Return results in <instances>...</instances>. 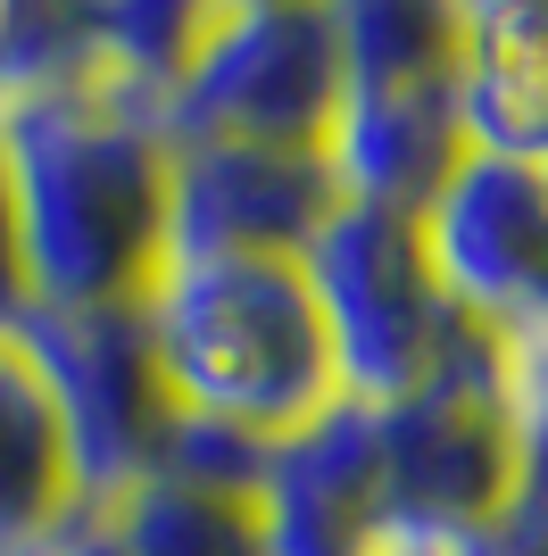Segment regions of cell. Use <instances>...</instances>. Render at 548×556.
<instances>
[{"label": "cell", "instance_id": "19", "mask_svg": "<svg viewBox=\"0 0 548 556\" xmlns=\"http://www.w3.org/2000/svg\"><path fill=\"white\" fill-rule=\"evenodd\" d=\"M42 556H125V540H116V523H109V507H75L59 532H50V548Z\"/></svg>", "mask_w": 548, "mask_h": 556}, {"label": "cell", "instance_id": "16", "mask_svg": "<svg viewBox=\"0 0 548 556\" xmlns=\"http://www.w3.org/2000/svg\"><path fill=\"white\" fill-rule=\"evenodd\" d=\"M266 457H274V441L233 432V424H208V416H183V407H175L166 448H159L150 473H175V482H191V490H225V498H258Z\"/></svg>", "mask_w": 548, "mask_h": 556}, {"label": "cell", "instance_id": "17", "mask_svg": "<svg viewBox=\"0 0 548 556\" xmlns=\"http://www.w3.org/2000/svg\"><path fill=\"white\" fill-rule=\"evenodd\" d=\"M440 556H548V490H515L490 523H474Z\"/></svg>", "mask_w": 548, "mask_h": 556}, {"label": "cell", "instance_id": "3", "mask_svg": "<svg viewBox=\"0 0 548 556\" xmlns=\"http://www.w3.org/2000/svg\"><path fill=\"white\" fill-rule=\"evenodd\" d=\"M299 275H308V300L324 325L333 391L349 407H399L482 349V332L440 291L415 216L333 208L324 232L299 250Z\"/></svg>", "mask_w": 548, "mask_h": 556}, {"label": "cell", "instance_id": "18", "mask_svg": "<svg viewBox=\"0 0 548 556\" xmlns=\"http://www.w3.org/2000/svg\"><path fill=\"white\" fill-rule=\"evenodd\" d=\"M25 316H34V291H25V257H17V200H9V166H0V341H17Z\"/></svg>", "mask_w": 548, "mask_h": 556}, {"label": "cell", "instance_id": "9", "mask_svg": "<svg viewBox=\"0 0 548 556\" xmlns=\"http://www.w3.org/2000/svg\"><path fill=\"white\" fill-rule=\"evenodd\" d=\"M465 166L449 75H349L341 109L324 125V175L341 208L424 216Z\"/></svg>", "mask_w": 548, "mask_h": 556}, {"label": "cell", "instance_id": "12", "mask_svg": "<svg viewBox=\"0 0 548 556\" xmlns=\"http://www.w3.org/2000/svg\"><path fill=\"white\" fill-rule=\"evenodd\" d=\"M84 507L67 473V441L17 341H0V556H42L50 532Z\"/></svg>", "mask_w": 548, "mask_h": 556}, {"label": "cell", "instance_id": "7", "mask_svg": "<svg viewBox=\"0 0 548 556\" xmlns=\"http://www.w3.org/2000/svg\"><path fill=\"white\" fill-rule=\"evenodd\" d=\"M449 307L482 341L548 332V175L465 159L433 208L415 216Z\"/></svg>", "mask_w": 548, "mask_h": 556}, {"label": "cell", "instance_id": "11", "mask_svg": "<svg viewBox=\"0 0 548 556\" xmlns=\"http://www.w3.org/2000/svg\"><path fill=\"white\" fill-rule=\"evenodd\" d=\"M449 92L465 159L548 166V0H457Z\"/></svg>", "mask_w": 548, "mask_h": 556}, {"label": "cell", "instance_id": "10", "mask_svg": "<svg viewBox=\"0 0 548 556\" xmlns=\"http://www.w3.org/2000/svg\"><path fill=\"white\" fill-rule=\"evenodd\" d=\"M250 507H258V556H383L374 416L333 399L316 424L274 441Z\"/></svg>", "mask_w": 548, "mask_h": 556}, {"label": "cell", "instance_id": "15", "mask_svg": "<svg viewBox=\"0 0 548 556\" xmlns=\"http://www.w3.org/2000/svg\"><path fill=\"white\" fill-rule=\"evenodd\" d=\"M349 75H449L457 67V0H333Z\"/></svg>", "mask_w": 548, "mask_h": 556}, {"label": "cell", "instance_id": "5", "mask_svg": "<svg viewBox=\"0 0 548 556\" xmlns=\"http://www.w3.org/2000/svg\"><path fill=\"white\" fill-rule=\"evenodd\" d=\"M333 109H341L333 0H208L200 50L166 100V141L324 150Z\"/></svg>", "mask_w": 548, "mask_h": 556}, {"label": "cell", "instance_id": "14", "mask_svg": "<svg viewBox=\"0 0 548 556\" xmlns=\"http://www.w3.org/2000/svg\"><path fill=\"white\" fill-rule=\"evenodd\" d=\"M125 556H258V507L225 490H191L175 473H150L109 507Z\"/></svg>", "mask_w": 548, "mask_h": 556}, {"label": "cell", "instance_id": "6", "mask_svg": "<svg viewBox=\"0 0 548 556\" xmlns=\"http://www.w3.org/2000/svg\"><path fill=\"white\" fill-rule=\"evenodd\" d=\"M17 349L42 382L50 416H59L75 498L116 507L134 482H150L166 424H175V399L159 382V357H150V332H141L134 307H84V316L34 307Z\"/></svg>", "mask_w": 548, "mask_h": 556}, {"label": "cell", "instance_id": "1", "mask_svg": "<svg viewBox=\"0 0 548 556\" xmlns=\"http://www.w3.org/2000/svg\"><path fill=\"white\" fill-rule=\"evenodd\" d=\"M25 291L50 316L134 307L166 257V125L100 84L0 100Z\"/></svg>", "mask_w": 548, "mask_h": 556}, {"label": "cell", "instance_id": "2", "mask_svg": "<svg viewBox=\"0 0 548 556\" xmlns=\"http://www.w3.org/2000/svg\"><path fill=\"white\" fill-rule=\"evenodd\" d=\"M134 316L183 416L291 441L341 399L299 257H159Z\"/></svg>", "mask_w": 548, "mask_h": 556}, {"label": "cell", "instance_id": "13", "mask_svg": "<svg viewBox=\"0 0 548 556\" xmlns=\"http://www.w3.org/2000/svg\"><path fill=\"white\" fill-rule=\"evenodd\" d=\"M208 0H91V84L125 109L159 116L200 50Z\"/></svg>", "mask_w": 548, "mask_h": 556}, {"label": "cell", "instance_id": "20", "mask_svg": "<svg viewBox=\"0 0 548 556\" xmlns=\"http://www.w3.org/2000/svg\"><path fill=\"white\" fill-rule=\"evenodd\" d=\"M540 175H548V166H540Z\"/></svg>", "mask_w": 548, "mask_h": 556}, {"label": "cell", "instance_id": "8", "mask_svg": "<svg viewBox=\"0 0 548 556\" xmlns=\"http://www.w3.org/2000/svg\"><path fill=\"white\" fill-rule=\"evenodd\" d=\"M333 208L324 150L166 141V257H299Z\"/></svg>", "mask_w": 548, "mask_h": 556}, {"label": "cell", "instance_id": "4", "mask_svg": "<svg viewBox=\"0 0 548 556\" xmlns=\"http://www.w3.org/2000/svg\"><path fill=\"white\" fill-rule=\"evenodd\" d=\"M374 416V507H383V556H440L474 523L524 490L515 424L499 399V341H482L465 366L424 382Z\"/></svg>", "mask_w": 548, "mask_h": 556}]
</instances>
